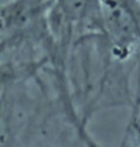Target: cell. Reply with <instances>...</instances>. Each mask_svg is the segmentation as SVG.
<instances>
[{"label":"cell","instance_id":"1","mask_svg":"<svg viewBox=\"0 0 140 147\" xmlns=\"http://www.w3.org/2000/svg\"><path fill=\"white\" fill-rule=\"evenodd\" d=\"M104 24L115 47L127 48L136 36V24L128 8L118 3H107L104 6Z\"/></svg>","mask_w":140,"mask_h":147}]
</instances>
